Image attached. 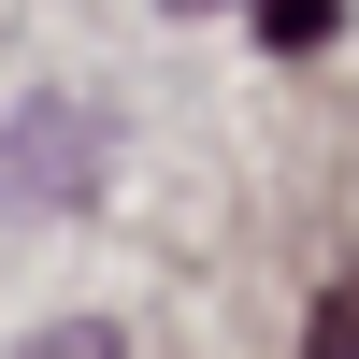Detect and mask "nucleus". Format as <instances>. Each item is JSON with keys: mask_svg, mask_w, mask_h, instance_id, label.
I'll return each mask as SVG.
<instances>
[{"mask_svg": "<svg viewBox=\"0 0 359 359\" xmlns=\"http://www.w3.org/2000/svg\"><path fill=\"white\" fill-rule=\"evenodd\" d=\"M172 15H201V0H172Z\"/></svg>", "mask_w": 359, "mask_h": 359, "instance_id": "obj_5", "label": "nucleus"}, {"mask_svg": "<svg viewBox=\"0 0 359 359\" xmlns=\"http://www.w3.org/2000/svg\"><path fill=\"white\" fill-rule=\"evenodd\" d=\"M316 359H359V287H345V302H316Z\"/></svg>", "mask_w": 359, "mask_h": 359, "instance_id": "obj_4", "label": "nucleus"}, {"mask_svg": "<svg viewBox=\"0 0 359 359\" xmlns=\"http://www.w3.org/2000/svg\"><path fill=\"white\" fill-rule=\"evenodd\" d=\"M259 29L273 43H331V0H259Z\"/></svg>", "mask_w": 359, "mask_h": 359, "instance_id": "obj_2", "label": "nucleus"}, {"mask_svg": "<svg viewBox=\"0 0 359 359\" xmlns=\"http://www.w3.org/2000/svg\"><path fill=\"white\" fill-rule=\"evenodd\" d=\"M29 359H115V331H101V316H72V331H43Z\"/></svg>", "mask_w": 359, "mask_h": 359, "instance_id": "obj_3", "label": "nucleus"}, {"mask_svg": "<svg viewBox=\"0 0 359 359\" xmlns=\"http://www.w3.org/2000/svg\"><path fill=\"white\" fill-rule=\"evenodd\" d=\"M86 187H101V115H72V101L0 115V201H86Z\"/></svg>", "mask_w": 359, "mask_h": 359, "instance_id": "obj_1", "label": "nucleus"}]
</instances>
